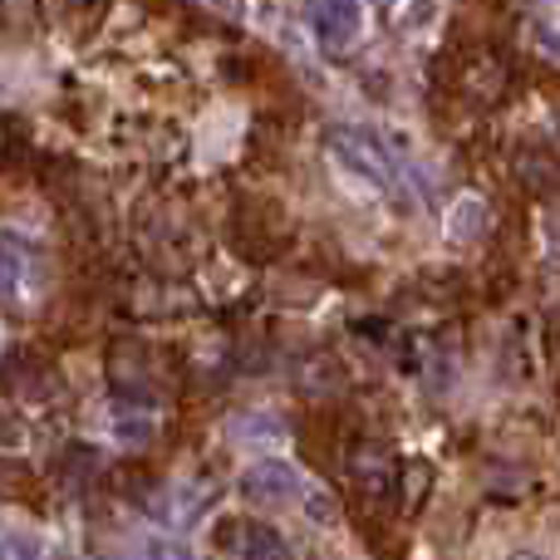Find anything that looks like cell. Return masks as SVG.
Returning a JSON list of instances; mask_svg holds the SVG:
<instances>
[{"mask_svg": "<svg viewBox=\"0 0 560 560\" xmlns=\"http://www.w3.org/2000/svg\"><path fill=\"white\" fill-rule=\"evenodd\" d=\"M329 153H335L354 177H364L374 192L398 197V187H404V177H398V163H394V153H388V143L378 133H369V128H359V124L329 128Z\"/></svg>", "mask_w": 560, "mask_h": 560, "instance_id": "6da1fadb", "label": "cell"}, {"mask_svg": "<svg viewBox=\"0 0 560 560\" xmlns=\"http://www.w3.org/2000/svg\"><path fill=\"white\" fill-rule=\"evenodd\" d=\"M236 492H242L246 506H261V512H280V506H300V502H305V487H300L295 467H285V463L246 467L242 482H236Z\"/></svg>", "mask_w": 560, "mask_h": 560, "instance_id": "7a4b0ae2", "label": "cell"}, {"mask_svg": "<svg viewBox=\"0 0 560 560\" xmlns=\"http://www.w3.org/2000/svg\"><path fill=\"white\" fill-rule=\"evenodd\" d=\"M232 226H236V246L246 256H276V246L285 242V217H280L276 202H261V197H242Z\"/></svg>", "mask_w": 560, "mask_h": 560, "instance_id": "3957f363", "label": "cell"}, {"mask_svg": "<svg viewBox=\"0 0 560 560\" xmlns=\"http://www.w3.org/2000/svg\"><path fill=\"white\" fill-rule=\"evenodd\" d=\"M310 30L329 55H339L364 35V10H359V0H310Z\"/></svg>", "mask_w": 560, "mask_h": 560, "instance_id": "277c9868", "label": "cell"}, {"mask_svg": "<svg viewBox=\"0 0 560 560\" xmlns=\"http://www.w3.org/2000/svg\"><path fill=\"white\" fill-rule=\"evenodd\" d=\"M212 546L222 556H290L285 536H276L261 522H246V516H222L212 526Z\"/></svg>", "mask_w": 560, "mask_h": 560, "instance_id": "5b68a950", "label": "cell"}, {"mask_svg": "<svg viewBox=\"0 0 560 560\" xmlns=\"http://www.w3.org/2000/svg\"><path fill=\"white\" fill-rule=\"evenodd\" d=\"M345 472L364 497H388L394 492V457H388V447H378V443L349 447Z\"/></svg>", "mask_w": 560, "mask_h": 560, "instance_id": "8992f818", "label": "cell"}, {"mask_svg": "<svg viewBox=\"0 0 560 560\" xmlns=\"http://www.w3.org/2000/svg\"><path fill=\"white\" fill-rule=\"evenodd\" d=\"M30 261H35V246H30L20 232H5V226H0V300H15L20 290H25Z\"/></svg>", "mask_w": 560, "mask_h": 560, "instance_id": "52a82bcc", "label": "cell"}, {"mask_svg": "<svg viewBox=\"0 0 560 560\" xmlns=\"http://www.w3.org/2000/svg\"><path fill=\"white\" fill-rule=\"evenodd\" d=\"M482 232H487V202L482 197H463L453 207V217H447V236L453 242H477Z\"/></svg>", "mask_w": 560, "mask_h": 560, "instance_id": "ba28073f", "label": "cell"}, {"mask_svg": "<svg viewBox=\"0 0 560 560\" xmlns=\"http://www.w3.org/2000/svg\"><path fill=\"white\" fill-rule=\"evenodd\" d=\"M0 30H39V0H0Z\"/></svg>", "mask_w": 560, "mask_h": 560, "instance_id": "9c48e42d", "label": "cell"}, {"mask_svg": "<svg viewBox=\"0 0 560 560\" xmlns=\"http://www.w3.org/2000/svg\"><path fill=\"white\" fill-rule=\"evenodd\" d=\"M532 39H536V49H541V55L560 59V15H536L532 20Z\"/></svg>", "mask_w": 560, "mask_h": 560, "instance_id": "30bf717a", "label": "cell"}, {"mask_svg": "<svg viewBox=\"0 0 560 560\" xmlns=\"http://www.w3.org/2000/svg\"><path fill=\"white\" fill-rule=\"evenodd\" d=\"M0 482H5V487H0L5 497H30V487H35L25 467H15V463H0Z\"/></svg>", "mask_w": 560, "mask_h": 560, "instance_id": "8fae6325", "label": "cell"}, {"mask_svg": "<svg viewBox=\"0 0 560 560\" xmlns=\"http://www.w3.org/2000/svg\"><path fill=\"white\" fill-rule=\"evenodd\" d=\"M433 15H438V0H408V20H404V25L408 30H423V25H433Z\"/></svg>", "mask_w": 560, "mask_h": 560, "instance_id": "7c38bea8", "label": "cell"}, {"mask_svg": "<svg viewBox=\"0 0 560 560\" xmlns=\"http://www.w3.org/2000/svg\"><path fill=\"white\" fill-rule=\"evenodd\" d=\"M300 506H305V512L315 516V522H329V516H335V502H329V497H305Z\"/></svg>", "mask_w": 560, "mask_h": 560, "instance_id": "4fadbf2b", "label": "cell"}, {"mask_svg": "<svg viewBox=\"0 0 560 560\" xmlns=\"http://www.w3.org/2000/svg\"><path fill=\"white\" fill-rule=\"evenodd\" d=\"M378 5H394V0H378Z\"/></svg>", "mask_w": 560, "mask_h": 560, "instance_id": "5bb4252c", "label": "cell"}]
</instances>
